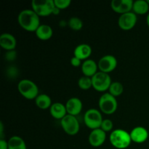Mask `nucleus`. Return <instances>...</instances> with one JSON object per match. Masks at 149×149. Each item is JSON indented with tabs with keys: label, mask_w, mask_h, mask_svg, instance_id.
Here are the masks:
<instances>
[{
	"label": "nucleus",
	"mask_w": 149,
	"mask_h": 149,
	"mask_svg": "<svg viewBox=\"0 0 149 149\" xmlns=\"http://www.w3.org/2000/svg\"><path fill=\"white\" fill-rule=\"evenodd\" d=\"M49 113L54 119H60V120H61L68 114L65 106L61 103H52L51 107L49 108Z\"/></svg>",
	"instance_id": "a211bd4d"
},
{
	"label": "nucleus",
	"mask_w": 149,
	"mask_h": 149,
	"mask_svg": "<svg viewBox=\"0 0 149 149\" xmlns=\"http://www.w3.org/2000/svg\"><path fill=\"white\" fill-rule=\"evenodd\" d=\"M16 52L15 50H12V51H7V52L6 53L5 57L6 59L9 61H14L16 58Z\"/></svg>",
	"instance_id": "cd10ccee"
},
{
	"label": "nucleus",
	"mask_w": 149,
	"mask_h": 149,
	"mask_svg": "<svg viewBox=\"0 0 149 149\" xmlns=\"http://www.w3.org/2000/svg\"><path fill=\"white\" fill-rule=\"evenodd\" d=\"M100 110L105 114H113L117 110L118 103L116 97L109 93H104L100 96L98 101Z\"/></svg>",
	"instance_id": "20e7f679"
},
{
	"label": "nucleus",
	"mask_w": 149,
	"mask_h": 149,
	"mask_svg": "<svg viewBox=\"0 0 149 149\" xmlns=\"http://www.w3.org/2000/svg\"><path fill=\"white\" fill-rule=\"evenodd\" d=\"M98 69L103 73L112 72L117 66V60L116 57L111 55H106L102 57L97 63Z\"/></svg>",
	"instance_id": "1a4fd4ad"
},
{
	"label": "nucleus",
	"mask_w": 149,
	"mask_h": 149,
	"mask_svg": "<svg viewBox=\"0 0 149 149\" xmlns=\"http://www.w3.org/2000/svg\"><path fill=\"white\" fill-rule=\"evenodd\" d=\"M93 87L98 92H105L109 90L111 84V79L109 74L103 73L102 71H97L93 77Z\"/></svg>",
	"instance_id": "0eeeda50"
},
{
	"label": "nucleus",
	"mask_w": 149,
	"mask_h": 149,
	"mask_svg": "<svg viewBox=\"0 0 149 149\" xmlns=\"http://www.w3.org/2000/svg\"><path fill=\"white\" fill-rule=\"evenodd\" d=\"M65 106L66 108L67 113L74 116L79 114L83 108L82 102L78 97H71L67 100Z\"/></svg>",
	"instance_id": "ddd939ff"
},
{
	"label": "nucleus",
	"mask_w": 149,
	"mask_h": 149,
	"mask_svg": "<svg viewBox=\"0 0 149 149\" xmlns=\"http://www.w3.org/2000/svg\"><path fill=\"white\" fill-rule=\"evenodd\" d=\"M17 45V41L13 34L9 33H1L0 36V46L7 51L14 50Z\"/></svg>",
	"instance_id": "2eb2a0df"
},
{
	"label": "nucleus",
	"mask_w": 149,
	"mask_h": 149,
	"mask_svg": "<svg viewBox=\"0 0 149 149\" xmlns=\"http://www.w3.org/2000/svg\"><path fill=\"white\" fill-rule=\"evenodd\" d=\"M71 64L74 67H79L80 65H81V61L80 59H79L77 57L74 56L71 58Z\"/></svg>",
	"instance_id": "c85d7f7f"
},
{
	"label": "nucleus",
	"mask_w": 149,
	"mask_h": 149,
	"mask_svg": "<svg viewBox=\"0 0 149 149\" xmlns=\"http://www.w3.org/2000/svg\"><path fill=\"white\" fill-rule=\"evenodd\" d=\"M17 90L23 97L28 100L36 99L39 95V88L37 85L30 79H22L17 84Z\"/></svg>",
	"instance_id": "7ed1b4c3"
},
{
	"label": "nucleus",
	"mask_w": 149,
	"mask_h": 149,
	"mask_svg": "<svg viewBox=\"0 0 149 149\" xmlns=\"http://www.w3.org/2000/svg\"><path fill=\"white\" fill-rule=\"evenodd\" d=\"M17 21L22 29L29 32H36L41 25L39 16L32 9H26L20 12Z\"/></svg>",
	"instance_id": "f257e3e1"
},
{
	"label": "nucleus",
	"mask_w": 149,
	"mask_h": 149,
	"mask_svg": "<svg viewBox=\"0 0 149 149\" xmlns=\"http://www.w3.org/2000/svg\"><path fill=\"white\" fill-rule=\"evenodd\" d=\"M7 143L8 149H27L24 140L17 135L11 137Z\"/></svg>",
	"instance_id": "4be33fe9"
},
{
	"label": "nucleus",
	"mask_w": 149,
	"mask_h": 149,
	"mask_svg": "<svg viewBox=\"0 0 149 149\" xmlns=\"http://www.w3.org/2000/svg\"><path fill=\"white\" fill-rule=\"evenodd\" d=\"M111 144L117 149H125L132 143L130 134L122 129H116L112 131L109 137Z\"/></svg>",
	"instance_id": "f03ea898"
},
{
	"label": "nucleus",
	"mask_w": 149,
	"mask_h": 149,
	"mask_svg": "<svg viewBox=\"0 0 149 149\" xmlns=\"http://www.w3.org/2000/svg\"><path fill=\"white\" fill-rule=\"evenodd\" d=\"M149 10V4L146 0H136L133 2L132 12L136 15H145Z\"/></svg>",
	"instance_id": "aec40b11"
},
{
	"label": "nucleus",
	"mask_w": 149,
	"mask_h": 149,
	"mask_svg": "<svg viewBox=\"0 0 149 149\" xmlns=\"http://www.w3.org/2000/svg\"><path fill=\"white\" fill-rule=\"evenodd\" d=\"M60 10H59V9H58V7H55V9H54L53 13H52V14H54V15H58V14H59V13H60Z\"/></svg>",
	"instance_id": "7c9ffc66"
},
{
	"label": "nucleus",
	"mask_w": 149,
	"mask_h": 149,
	"mask_svg": "<svg viewBox=\"0 0 149 149\" xmlns=\"http://www.w3.org/2000/svg\"><path fill=\"white\" fill-rule=\"evenodd\" d=\"M106 139V132L100 128L93 130L89 135V143L95 148H97L103 145Z\"/></svg>",
	"instance_id": "f8f14e48"
},
{
	"label": "nucleus",
	"mask_w": 149,
	"mask_h": 149,
	"mask_svg": "<svg viewBox=\"0 0 149 149\" xmlns=\"http://www.w3.org/2000/svg\"><path fill=\"white\" fill-rule=\"evenodd\" d=\"M35 103L38 108L42 110L49 109L52 104L50 97L46 94L39 95L35 99Z\"/></svg>",
	"instance_id": "412c9836"
},
{
	"label": "nucleus",
	"mask_w": 149,
	"mask_h": 149,
	"mask_svg": "<svg viewBox=\"0 0 149 149\" xmlns=\"http://www.w3.org/2000/svg\"><path fill=\"white\" fill-rule=\"evenodd\" d=\"M124 92V86L119 81H113L109 89V93L113 97L121 95Z\"/></svg>",
	"instance_id": "5701e85b"
},
{
	"label": "nucleus",
	"mask_w": 149,
	"mask_h": 149,
	"mask_svg": "<svg viewBox=\"0 0 149 149\" xmlns=\"http://www.w3.org/2000/svg\"><path fill=\"white\" fill-rule=\"evenodd\" d=\"M146 1H147V2H148V4H149V0H146Z\"/></svg>",
	"instance_id": "473e14b6"
},
{
	"label": "nucleus",
	"mask_w": 149,
	"mask_h": 149,
	"mask_svg": "<svg viewBox=\"0 0 149 149\" xmlns=\"http://www.w3.org/2000/svg\"><path fill=\"white\" fill-rule=\"evenodd\" d=\"M133 2L132 0H113L111 7L115 13L122 15L132 11Z\"/></svg>",
	"instance_id": "9b49d317"
},
{
	"label": "nucleus",
	"mask_w": 149,
	"mask_h": 149,
	"mask_svg": "<svg viewBox=\"0 0 149 149\" xmlns=\"http://www.w3.org/2000/svg\"><path fill=\"white\" fill-rule=\"evenodd\" d=\"M146 23L149 27V13L148 14V15H147V17H146Z\"/></svg>",
	"instance_id": "2f4dec72"
},
{
	"label": "nucleus",
	"mask_w": 149,
	"mask_h": 149,
	"mask_svg": "<svg viewBox=\"0 0 149 149\" xmlns=\"http://www.w3.org/2000/svg\"><path fill=\"white\" fill-rule=\"evenodd\" d=\"M132 142L136 143H143L146 142L148 138V132L143 127H136L133 128L130 132Z\"/></svg>",
	"instance_id": "4468645a"
},
{
	"label": "nucleus",
	"mask_w": 149,
	"mask_h": 149,
	"mask_svg": "<svg viewBox=\"0 0 149 149\" xmlns=\"http://www.w3.org/2000/svg\"><path fill=\"white\" fill-rule=\"evenodd\" d=\"M35 33L38 39H39L40 40L46 41L51 39L53 35V30L49 25L41 24L37 30L36 31Z\"/></svg>",
	"instance_id": "6ab92c4d"
},
{
	"label": "nucleus",
	"mask_w": 149,
	"mask_h": 149,
	"mask_svg": "<svg viewBox=\"0 0 149 149\" xmlns=\"http://www.w3.org/2000/svg\"><path fill=\"white\" fill-rule=\"evenodd\" d=\"M137 15L133 12L121 15L118 20L119 28L124 31H130L133 29L137 23Z\"/></svg>",
	"instance_id": "9d476101"
},
{
	"label": "nucleus",
	"mask_w": 149,
	"mask_h": 149,
	"mask_svg": "<svg viewBox=\"0 0 149 149\" xmlns=\"http://www.w3.org/2000/svg\"><path fill=\"white\" fill-rule=\"evenodd\" d=\"M97 63L92 59L86 60L81 64V71L85 77L92 78L97 72Z\"/></svg>",
	"instance_id": "dca6fc26"
},
{
	"label": "nucleus",
	"mask_w": 149,
	"mask_h": 149,
	"mask_svg": "<svg viewBox=\"0 0 149 149\" xmlns=\"http://www.w3.org/2000/svg\"><path fill=\"white\" fill-rule=\"evenodd\" d=\"M55 7H58L59 10H63L66 9L71 5V0H54Z\"/></svg>",
	"instance_id": "bb28decb"
},
{
	"label": "nucleus",
	"mask_w": 149,
	"mask_h": 149,
	"mask_svg": "<svg viewBox=\"0 0 149 149\" xmlns=\"http://www.w3.org/2000/svg\"><path fill=\"white\" fill-rule=\"evenodd\" d=\"M113 124L112 122V121L111 119H103V122L101 124V126H100V129L103 130L105 132H110L113 130Z\"/></svg>",
	"instance_id": "a878e982"
},
{
	"label": "nucleus",
	"mask_w": 149,
	"mask_h": 149,
	"mask_svg": "<svg viewBox=\"0 0 149 149\" xmlns=\"http://www.w3.org/2000/svg\"><path fill=\"white\" fill-rule=\"evenodd\" d=\"M0 149H8V143L5 140H0Z\"/></svg>",
	"instance_id": "c756f323"
},
{
	"label": "nucleus",
	"mask_w": 149,
	"mask_h": 149,
	"mask_svg": "<svg viewBox=\"0 0 149 149\" xmlns=\"http://www.w3.org/2000/svg\"><path fill=\"white\" fill-rule=\"evenodd\" d=\"M32 10L40 16H49L52 14L55 5L54 0H33L31 1Z\"/></svg>",
	"instance_id": "39448f33"
},
{
	"label": "nucleus",
	"mask_w": 149,
	"mask_h": 149,
	"mask_svg": "<svg viewBox=\"0 0 149 149\" xmlns=\"http://www.w3.org/2000/svg\"><path fill=\"white\" fill-rule=\"evenodd\" d=\"M92 54V47L87 44H81L77 45L74 51V56L81 61H86Z\"/></svg>",
	"instance_id": "f3484780"
},
{
	"label": "nucleus",
	"mask_w": 149,
	"mask_h": 149,
	"mask_svg": "<svg viewBox=\"0 0 149 149\" xmlns=\"http://www.w3.org/2000/svg\"><path fill=\"white\" fill-rule=\"evenodd\" d=\"M68 25L72 30L80 31L83 27V22L79 17H72L68 20Z\"/></svg>",
	"instance_id": "393cba45"
},
{
	"label": "nucleus",
	"mask_w": 149,
	"mask_h": 149,
	"mask_svg": "<svg viewBox=\"0 0 149 149\" xmlns=\"http://www.w3.org/2000/svg\"><path fill=\"white\" fill-rule=\"evenodd\" d=\"M78 85L79 88L83 90H90L91 87H93L92 78L91 77H85V76L80 77L78 81Z\"/></svg>",
	"instance_id": "b1692460"
},
{
	"label": "nucleus",
	"mask_w": 149,
	"mask_h": 149,
	"mask_svg": "<svg viewBox=\"0 0 149 149\" xmlns=\"http://www.w3.org/2000/svg\"><path fill=\"white\" fill-rule=\"evenodd\" d=\"M61 125L64 132L68 135L74 136L79 132V122L74 116L67 114L61 120Z\"/></svg>",
	"instance_id": "6e6552de"
},
{
	"label": "nucleus",
	"mask_w": 149,
	"mask_h": 149,
	"mask_svg": "<svg viewBox=\"0 0 149 149\" xmlns=\"http://www.w3.org/2000/svg\"><path fill=\"white\" fill-rule=\"evenodd\" d=\"M103 120L101 113L97 109H90L84 113V124L87 127L90 128L92 130L100 128Z\"/></svg>",
	"instance_id": "423d86ee"
}]
</instances>
